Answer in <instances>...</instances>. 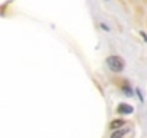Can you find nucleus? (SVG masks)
Masks as SVG:
<instances>
[{
	"label": "nucleus",
	"instance_id": "nucleus-3",
	"mask_svg": "<svg viewBox=\"0 0 147 138\" xmlns=\"http://www.w3.org/2000/svg\"><path fill=\"white\" fill-rule=\"evenodd\" d=\"M125 132H127V129H117V131L111 135V138H121Z\"/></svg>",
	"mask_w": 147,
	"mask_h": 138
},
{
	"label": "nucleus",
	"instance_id": "nucleus-4",
	"mask_svg": "<svg viewBox=\"0 0 147 138\" xmlns=\"http://www.w3.org/2000/svg\"><path fill=\"white\" fill-rule=\"evenodd\" d=\"M120 125H124V121H121V119H117V121L111 122V128H114V129H118V128H120Z\"/></svg>",
	"mask_w": 147,
	"mask_h": 138
},
{
	"label": "nucleus",
	"instance_id": "nucleus-1",
	"mask_svg": "<svg viewBox=\"0 0 147 138\" xmlns=\"http://www.w3.org/2000/svg\"><path fill=\"white\" fill-rule=\"evenodd\" d=\"M107 63H108L110 69L114 71V72H121L124 69V62H123V59L120 56H110L107 59Z\"/></svg>",
	"mask_w": 147,
	"mask_h": 138
},
{
	"label": "nucleus",
	"instance_id": "nucleus-2",
	"mask_svg": "<svg viewBox=\"0 0 147 138\" xmlns=\"http://www.w3.org/2000/svg\"><path fill=\"white\" fill-rule=\"evenodd\" d=\"M118 112H120V114H131V112H133V107H130V105H127V104H121V105L118 107Z\"/></svg>",
	"mask_w": 147,
	"mask_h": 138
}]
</instances>
